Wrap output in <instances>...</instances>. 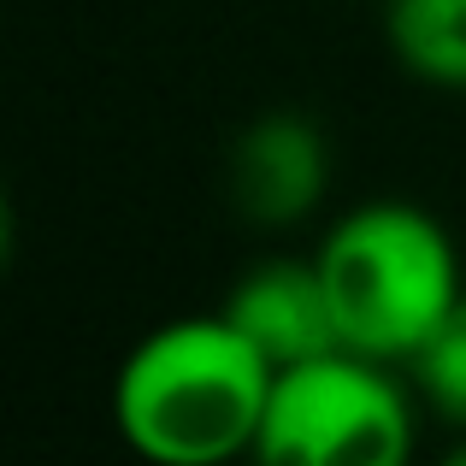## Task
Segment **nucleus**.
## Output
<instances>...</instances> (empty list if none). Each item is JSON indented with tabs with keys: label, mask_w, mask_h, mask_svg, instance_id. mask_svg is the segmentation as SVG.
I'll list each match as a JSON object with an SVG mask.
<instances>
[{
	"label": "nucleus",
	"mask_w": 466,
	"mask_h": 466,
	"mask_svg": "<svg viewBox=\"0 0 466 466\" xmlns=\"http://www.w3.org/2000/svg\"><path fill=\"white\" fill-rule=\"evenodd\" d=\"M278 366L225 313H195L148 330L125 354L113 420L154 466H218L254 455Z\"/></svg>",
	"instance_id": "nucleus-1"
},
{
	"label": "nucleus",
	"mask_w": 466,
	"mask_h": 466,
	"mask_svg": "<svg viewBox=\"0 0 466 466\" xmlns=\"http://www.w3.org/2000/svg\"><path fill=\"white\" fill-rule=\"evenodd\" d=\"M337 308L342 349L378 360H413L420 342L461 301L455 242L425 207L372 201L337 218L325 248L313 254Z\"/></svg>",
	"instance_id": "nucleus-2"
},
{
	"label": "nucleus",
	"mask_w": 466,
	"mask_h": 466,
	"mask_svg": "<svg viewBox=\"0 0 466 466\" xmlns=\"http://www.w3.org/2000/svg\"><path fill=\"white\" fill-rule=\"evenodd\" d=\"M384 366L360 349L284 366L254 455L266 466H396L413 449V408Z\"/></svg>",
	"instance_id": "nucleus-3"
},
{
	"label": "nucleus",
	"mask_w": 466,
	"mask_h": 466,
	"mask_svg": "<svg viewBox=\"0 0 466 466\" xmlns=\"http://www.w3.org/2000/svg\"><path fill=\"white\" fill-rule=\"evenodd\" d=\"M330 142L308 113H266L237 137L230 189L254 225H296L325 201Z\"/></svg>",
	"instance_id": "nucleus-4"
},
{
	"label": "nucleus",
	"mask_w": 466,
	"mask_h": 466,
	"mask_svg": "<svg viewBox=\"0 0 466 466\" xmlns=\"http://www.w3.org/2000/svg\"><path fill=\"white\" fill-rule=\"evenodd\" d=\"M225 319L278 366V372L313 360V354L342 349L337 308H330L319 260H266V266H254V272L230 289Z\"/></svg>",
	"instance_id": "nucleus-5"
},
{
	"label": "nucleus",
	"mask_w": 466,
	"mask_h": 466,
	"mask_svg": "<svg viewBox=\"0 0 466 466\" xmlns=\"http://www.w3.org/2000/svg\"><path fill=\"white\" fill-rule=\"evenodd\" d=\"M384 30L413 77L466 89V0H390Z\"/></svg>",
	"instance_id": "nucleus-6"
},
{
	"label": "nucleus",
	"mask_w": 466,
	"mask_h": 466,
	"mask_svg": "<svg viewBox=\"0 0 466 466\" xmlns=\"http://www.w3.org/2000/svg\"><path fill=\"white\" fill-rule=\"evenodd\" d=\"M408 366H413L420 396L431 401L449 425H461V431H466V289H461L455 308L443 313V325L420 342V354H413Z\"/></svg>",
	"instance_id": "nucleus-7"
},
{
	"label": "nucleus",
	"mask_w": 466,
	"mask_h": 466,
	"mask_svg": "<svg viewBox=\"0 0 466 466\" xmlns=\"http://www.w3.org/2000/svg\"><path fill=\"white\" fill-rule=\"evenodd\" d=\"M455 466H466V443H461V449H455Z\"/></svg>",
	"instance_id": "nucleus-8"
}]
</instances>
